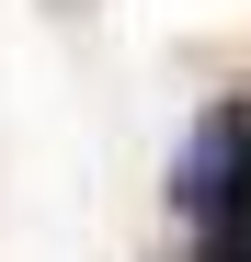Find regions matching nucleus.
<instances>
[{"label":"nucleus","instance_id":"obj_1","mask_svg":"<svg viewBox=\"0 0 251 262\" xmlns=\"http://www.w3.org/2000/svg\"><path fill=\"white\" fill-rule=\"evenodd\" d=\"M172 205L194 216L205 239H217V262H228V251L251 239V92L205 103L194 148H183V171H172Z\"/></svg>","mask_w":251,"mask_h":262},{"label":"nucleus","instance_id":"obj_2","mask_svg":"<svg viewBox=\"0 0 251 262\" xmlns=\"http://www.w3.org/2000/svg\"><path fill=\"white\" fill-rule=\"evenodd\" d=\"M228 262H251V239H240V251H228Z\"/></svg>","mask_w":251,"mask_h":262}]
</instances>
